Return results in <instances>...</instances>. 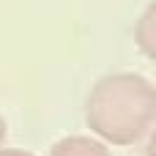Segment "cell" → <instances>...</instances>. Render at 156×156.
Returning <instances> with one entry per match:
<instances>
[{
	"mask_svg": "<svg viewBox=\"0 0 156 156\" xmlns=\"http://www.w3.org/2000/svg\"><path fill=\"white\" fill-rule=\"evenodd\" d=\"M88 121L101 137L118 145L134 143L151 123V93L143 82H115L101 88L90 101Z\"/></svg>",
	"mask_w": 156,
	"mask_h": 156,
	"instance_id": "cell-1",
	"label": "cell"
},
{
	"mask_svg": "<svg viewBox=\"0 0 156 156\" xmlns=\"http://www.w3.org/2000/svg\"><path fill=\"white\" fill-rule=\"evenodd\" d=\"M0 156H30V154H22V151H0Z\"/></svg>",
	"mask_w": 156,
	"mask_h": 156,
	"instance_id": "cell-3",
	"label": "cell"
},
{
	"mask_svg": "<svg viewBox=\"0 0 156 156\" xmlns=\"http://www.w3.org/2000/svg\"><path fill=\"white\" fill-rule=\"evenodd\" d=\"M52 156H110L107 148H101L93 140H82V137H71L63 140L52 148Z\"/></svg>",
	"mask_w": 156,
	"mask_h": 156,
	"instance_id": "cell-2",
	"label": "cell"
},
{
	"mask_svg": "<svg viewBox=\"0 0 156 156\" xmlns=\"http://www.w3.org/2000/svg\"><path fill=\"white\" fill-rule=\"evenodd\" d=\"M3 134H5V126H3V121H0V140H3Z\"/></svg>",
	"mask_w": 156,
	"mask_h": 156,
	"instance_id": "cell-4",
	"label": "cell"
}]
</instances>
